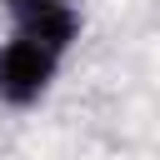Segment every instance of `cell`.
Returning <instances> with one entry per match:
<instances>
[{
	"label": "cell",
	"mask_w": 160,
	"mask_h": 160,
	"mask_svg": "<svg viewBox=\"0 0 160 160\" xmlns=\"http://www.w3.org/2000/svg\"><path fill=\"white\" fill-rule=\"evenodd\" d=\"M15 35L35 40V45H45V50H55V55H65V50L80 40V10H75L70 0H45V5L15 15Z\"/></svg>",
	"instance_id": "2"
},
{
	"label": "cell",
	"mask_w": 160,
	"mask_h": 160,
	"mask_svg": "<svg viewBox=\"0 0 160 160\" xmlns=\"http://www.w3.org/2000/svg\"><path fill=\"white\" fill-rule=\"evenodd\" d=\"M55 65H60L55 50H45V45H35V40H25V35H15L10 45H0V100L15 105V110L35 105V100L50 90Z\"/></svg>",
	"instance_id": "1"
},
{
	"label": "cell",
	"mask_w": 160,
	"mask_h": 160,
	"mask_svg": "<svg viewBox=\"0 0 160 160\" xmlns=\"http://www.w3.org/2000/svg\"><path fill=\"white\" fill-rule=\"evenodd\" d=\"M10 15H25V10H35V5H45V0H0Z\"/></svg>",
	"instance_id": "3"
}]
</instances>
